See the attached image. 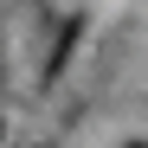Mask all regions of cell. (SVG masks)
Masks as SVG:
<instances>
[{
    "label": "cell",
    "mask_w": 148,
    "mask_h": 148,
    "mask_svg": "<svg viewBox=\"0 0 148 148\" xmlns=\"http://www.w3.org/2000/svg\"><path fill=\"white\" fill-rule=\"evenodd\" d=\"M122 148H148V142H122Z\"/></svg>",
    "instance_id": "1"
}]
</instances>
